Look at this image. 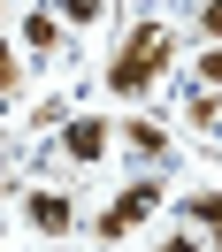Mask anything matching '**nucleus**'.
I'll list each match as a JSON object with an SVG mask.
<instances>
[{
	"instance_id": "f03ea898",
	"label": "nucleus",
	"mask_w": 222,
	"mask_h": 252,
	"mask_svg": "<svg viewBox=\"0 0 222 252\" xmlns=\"http://www.w3.org/2000/svg\"><path fill=\"white\" fill-rule=\"evenodd\" d=\"M153 206H161V184H146V176H138V184H123V191H115V206L100 214V237H108V245H115V237H130Z\"/></svg>"
},
{
	"instance_id": "7ed1b4c3",
	"label": "nucleus",
	"mask_w": 222,
	"mask_h": 252,
	"mask_svg": "<svg viewBox=\"0 0 222 252\" xmlns=\"http://www.w3.org/2000/svg\"><path fill=\"white\" fill-rule=\"evenodd\" d=\"M23 214H31V229H46V237H69V229H77V206H69L62 191H31Z\"/></svg>"
},
{
	"instance_id": "f8f14e48",
	"label": "nucleus",
	"mask_w": 222,
	"mask_h": 252,
	"mask_svg": "<svg viewBox=\"0 0 222 252\" xmlns=\"http://www.w3.org/2000/svg\"><path fill=\"white\" fill-rule=\"evenodd\" d=\"M161 252H207V245H199V229H176V237H161Z\"/></svg>"
},
{
	"instance_id": "20e7f679",
	"label": "nucleus",
	"mask_w": 222,
	"mask_h": 252,
	"mask_svg": "<svg viewBox=\"0 0 222 252\" xmlns=\"http://www.w3.org/2000/svg\"><path fill=\"white\" fill-rule=\"evenodd\" d=\"M108 145H115V130L100 123V115H84V123H69V130H62V153H69V160H84V168H92Z\"/></svg>"
},
{
	"instance_id": "ddd939ff",
	"label": "nucleus",
	"mask_w": 222,
	"mask_h": 252,
	"mask_svg": "<svg viewBox=\"0 0 222 252\" xmlns=\"http://www.w3.org/2000/svg\"><path fill=\"white\" fill-rule=\"evenodd\" d=\"M207 252H222V229H207Z\"/></svg>"
},
{
	"instance_id": "423d86ee",
	"label": "nucleus",
	"mask_w": 222,
	"mask_h": 252,
	"mask_svg": "<svg viewBox=\"0 0 222 252\" xmlns=\"http://www.w3.org/2000/svg\"><path fill=\"white\" fill-rule=\"evenodd\" d=\"M184 221H191V229H222V191L215 184L191 191V199H184Z\"/></svg>"
},
{
	"instance_id": "9b49d317",
	"label": "nucleus",
	"mask_w": 222,
	"mask_h": 252,
	"mask_svg": "<svg viewBox=\"0 0 222 252\" xmlns=\"http://www.w3.org/2000/svg\"><path fill=\"white\" fill-rule=\"evenodd\" d=\"M16 77H23V54L0 38V92H16Z\"/></svg>"
},
{
	"instance_id": "f257e3e1",
	"label": "nucleus",
	"mask_w": 222,
	"mask_h": 252,
	"mask_svg": "<svg viewBox=\"0 0 222 252\" xmlns=\"http://www.w3.org/2000/svg\"><path fill=\"white\" fill-rule=\"evenodd\" d=\"M169 54H176L169 23H130L123 46H115V62H108V92H115V99H138L146 84L169 69Z\"/></svg>"
},
{
	"instance_id": "39448f33",
	"label": "nucleus",
	"mask_w": 222,
	"mask_h": 252,
	"mask_svg": "<svg viewBox=\"0 0 222 252\" xmlns=\"http://www.w3.org/2000/svg\"><path fill=\"white\" fill-rule=\"evenodd\" d=\"M123 145L138 160H161V153H169V130H161V123H123Z\"/></svg>"
},
{
	"instance_id": "4468645a",
	"label": "nucleus",
	"mask_w": 222,
	"mask_h": 252,
	"mask_svg": "<svg viewBox=\"0 0 222 252\" xmlns=\"http://www.w3.org/2000/svg\"><path fill=\"white\" fill-rule=\"evenodd\" d=\"M0 16H8V0H0Z\"/></svg>"
},
{
	"instance_id": "1a4fd4ad",
	"label": "nucleus",
	"mask_w": 222,
	"mask_h": 252,
	"mask_svg": "<svg viewBox=\"0 0 222 252\" xmlns=\"http://www.w3.org/2000/svg\"><path fill=\"white\" fill-rule=\"evenodd\" d=\"M199 92H222V38L199 46Z\"/></svg>"
},
{
	"instance_id": "0eeeda50",
	"label": "nucleus",
	"mask_w": 222,
	"mask_h": 252,
	"mask_svg": "<svg viewBox=\"0 0 222 252\" xmlns=\"http://www.w3.org/2000/svg\"><path fill=\"white\" fill-rule=\"evenodd\" d=\"M62 38V16L54 8H23V46H54Z\"/></svg>"
},
{
	"instance_id": "6e6552de",
	"label": "nucleus",
	"mask_w": 222,
	"mask_h": 252,
	"mask_svg": "<svg viewBox=\"0 0 222 252\" xmlns=\"http://www.w3.org/2000/svg\"><path fill=\"white\" fill-rule=\"evenodd\" d=\"M54 16H62V23H77V31H92V23L108 16V0H54Z\"/></svg>"
},
{
	"instance_id": "9d476101",
	"label": "nucleus",
	"mask_w": 222,
	"mask_h": 252,
	"mask_svg": "<svg viewBox=\"0 0 222 252\" xmlns=\"http://www.w3.org/2000/svg\"><path fill=\"white\" fill-rule=\"evenodd\" d=\"M222 38V0H199V46H215Z\"/></svg>"
}]
</instances>
